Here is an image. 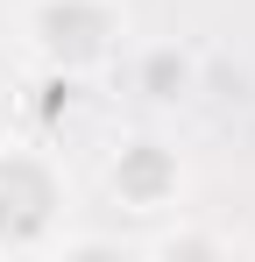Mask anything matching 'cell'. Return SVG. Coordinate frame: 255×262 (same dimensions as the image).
I'll return each instance as SVG.
<instances>
[{
	"label": "cell",
	"mask_w": 255,
	"mask_h": 262,
	"mask_svg": "<svg viewBox=\"0 0 255 262\" xmlns=\"http://www.w3.org/2000/svg\"><path fill=\"white\" fill-rule=\"evenodd\" d=\"M135 85L149 92V99H184V92H192V57L170 50V43L142 50V57H135Z\"/></svg>",
	"instance_id": "cell-4"
},
{
	"label": "cell",
	"mask_w": 255,
	"mask_h": 262,
	"mask_svg": "<svg viewBox=\"0 0 255 262\" xmlns=\"http://www.w3.org/2000/svg\"><path fill=\"white\" fill-rule=\"evenodd\" d=\"M135 248H142V255H234V241H227V234L192 227V220H177V227H163V234H142Z\"/></svg>",
	"instance_id": "cell-5"
},
{
	"label": "cell",
	"mask_w": 255,
	"mask_h": 262,
	"mask_svg": "<svg viewBox=\"0 0 255 262\" xmlns=\"http://www.w3.org/2000/svg\"><path fill=\"white\" fill-rule=\"evenodd\" d=\"M71 213H78V191L64 156L22 135H0V255H50Z\"/></svg>",
	"instance_id": "cell-1"
},
{
	"label": "cell",
	"mask_w": 255,
	"mask_h": 262,
	"mask_svg": "<svg viewBox=\"0 0 255 262\" xmlns=\"http://www.w3.org/2000/svg\"><path fill=\"white\" fill-rule=\"evenodd\" d=\"M99 184H107V199L121 206V213L135 220H170L177 206H184V156L170 149L163 135H121L114 149H107V170H99Z\"/></svg>",
	"instance_id": "cell-3"
},
{
	"label": "cell",
	"mask_w": 255,
	"mask_h": 262,
	"mask_svg": "<svg viewBox=\"0 0 255 262\" xmlns=\"http://www.w3.org/2000/svg\"><path fill=\"white\" fill-rule=\"evenodd\" d=\"M22 50L57 78H99L128 50V0H22Z\"/></svg>",
	"instance_id": "cell-2"
}]
</instances>
